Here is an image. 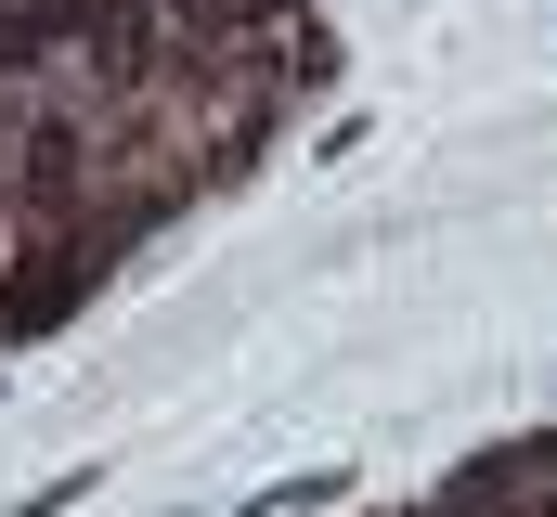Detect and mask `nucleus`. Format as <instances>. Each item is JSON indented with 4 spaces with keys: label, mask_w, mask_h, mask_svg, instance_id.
<instances>
[{
    "label": "nucleus",
    "mask_w": 557,
    "mask_h": 517,
    "mask_svg": "<svg viewBox=\"0 0 557 517\" xmlns=\"http://www.w3.org/2000/svg\"><path fill=\"white\" fill-rule=\"evenodd\" d=\"M78 492H91V466H65L52 492H26V505H13V517H65V505H78Z\"/></svg>",
    "instance_id": "f257e3e1"
}]
</instances>
